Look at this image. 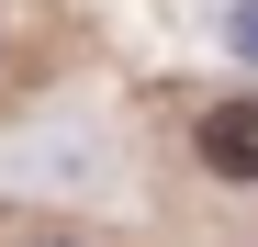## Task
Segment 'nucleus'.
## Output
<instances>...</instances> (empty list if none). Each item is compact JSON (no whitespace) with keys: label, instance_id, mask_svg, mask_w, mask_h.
<instances>
[{"label":"nucleus","instance_id":"f257e3e1","mask_svg":"<svg viewBox=\"0 0 258 247\" xmlns=\"http://www.w3.org/2000/svg\"><path fill=\"white\" fill-rule=\"evenodd\" d=\"M191 157H202V169L213 180H258V90H236V101H213L202 124H191Z\"/></svg>","mask_w":258,"mask_h":247},{"label":"nucleus","instance_id":"f03ea898","mask_svg":"<svg viewBox=\"0 0 258 247\" xmlns=\"http://www.w3.org/2000/svg\"><path fill=\"white\" fill-rule=\"evenodd\" d=\"M0 247H101V236H90V225H12Z\"/></svg>","mask_w":258,"mask_h":247},{"label":"nucleus","instance_id":"7ed1b4c3","mask_svg":"<svg viewBox=\"0 0 258 247\" xmlns=\"http://www.w3.org/2000/svg\"><path fill=\"white\" fill-rule=\"evenodd\" d=\"M225 45H236V56L258 68V0H236V12H225Z\"/></svg>","mask_w":258,"mask_h":247}]
</instances>
